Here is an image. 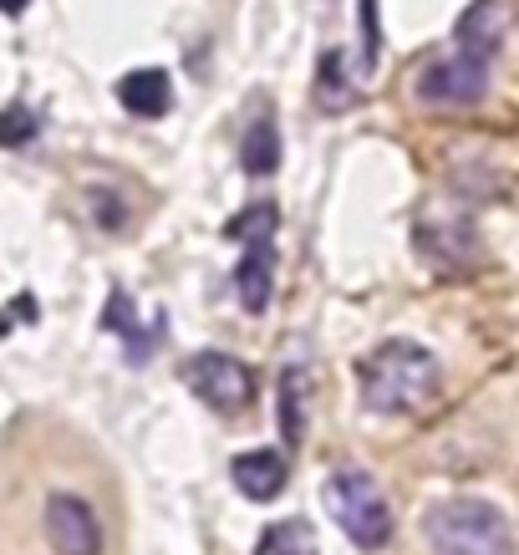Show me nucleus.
Listing matches in <instances>:
<instances>
[{"instance_id": "1", "label": "nucleus", "mask_w": 519, "mask_h": 555, "mask_svg": "<svg viewBox=\"0 0 519 555\" xmlns=\"http://www.w3.org/2000/svg\"><path fill=\"white\" fill-rule=\"evenodd\" d=\"M356 383H362V403L372 413H418L438 398V383H443V367L428 347L407 337H392L382 347H372L362 362H356Z\"/></svg>"}, {"instance_id": "2", "label": "nucleus", "mask_w": 519, "mask_h": 555, "mask_svg": "<svg viewBox=\"0 0 519 555\" xmlns=\"http://www.w3.org/2000/svg\"><path fill=\"white\" fill-rule=\"evenodd\" d=\"M423 535L433 555H509L515 551V530L504 520V509L489 500H438L423 515Z\"/></svg>"}, {"instance_id": "3", "label": "nucleus", "mask_w": 519, "mask_h": 555, "mask_svg": "<svg viewBox=\"0 0 519 555\" xmlns=\"http://www.w3.org/2000/svg\"><path fill=\"white\" fill-rule=\"evenodd\" d=\"M326 505L356 551H382L392 540V509L367 469H336L326 479Z\"/></svg>"}, {"instance_id": "4", "label": "nucleus", "mask_w": 519, "mask_h": 555, "mask_svg": "<svg viewBox=\"0 0 519 555\" xmlns=\"http://www.w3.org/2000/svg\"><path fill=\"white\" fill-rule=\"evenodd\" d=\"M184 383L204 408H215V413H224V418H235V413H245V408L255 403V372L245 367L239 357H224V352L189 357Z\"/></svg>"}, {"instance_id": "5", "label": "nucleus", "mask_w": 519, "mask_h": 555, "mask_svg": "<svg viewBox=\"0 0 519 555\" xmlns=\"http://www.w3.org/2000/svg\"><path fill=\"white\" fill-rule=\"evenodd\" d=\"M489 67H494L489 56H479L469 47H453L449 56H438V62L423 67L418 98L428 107H473L489 92Z\"/></svg>"}, {"instance_id": "6", "label": "nucleus", "mask_w": 519, "mask_h": 555, "mask_svg": "<svg viewBox=\"0 0 519 555\" xmlns=\"http://www.w3.org/2000/svg\"><path fill=\"white\" fill-rule=\"evenodd\" d=\"M47 535L56 555H102V525L82 494H51Z\"/></svg>"}, {"instance_id": "7", "label": "nucleus", "mask_w": 519, "mask_h": 555, "mask_svg": "<svg viewBox=\"0 0 519 555\" xmlns=\"http://www.w3.org/2000/svg\"><path fill=\"white\" fill-rule=\"evenodd\" d=\"M418 250L438 270H469L479 266V235L469 219H423L418 224Z\"/></svg>"}, {"instance_id": "8", "label": "nucleus", "mask_w": 519, "mask_h": 555, "mask_svg": "<svg viewBox=\"0 0 519 555\" xmlns=\"http://www.w3.org/2000/svg\"><path fill=\"white\" fill-rule=\"evenodd\" d=\"M230 479H235V489L245 500L270 505L285 489V479H290V464H285V454H275V449H250V454H239L235 464H230Z\"/></svg>"}, {"instance_id": "9", "label": "nucleus", "mask_w": 519, "mask_h": 555, "mask_svg": "<svg viewBox=\"0 0 519 555\" xmlns=\"http://www.w3.org/2000/svg\"><path fill=\"white\" fill-rule=\"evenodd\" d=\"M235 291L250 317H260L270 306V296H275V245L270 240L245 245V255H239V266H235Z\"/></svg>"}, {"instance_id": "10", "label": "nucleus", "mask_w": 519, "mask_h": 555, "mask_svg": "<svg viewBox=\"0 0 519 555\" xmlns=\"http://www.w3.org/2000/svg\"><path fill=\"white\" fill-rule=\"evenodd\" d=\"M118 102L133 118H164L173 107V82H168L164 67H138L118 82Z\"/></svg>"}, {"instance_id": "11", "label": "nucleus", "mask_w": 519, "mask_h": 555, "mask_svg": "<svg viewBox=\"0 0 519 555\" xmlns=\"http://www.w3.org/2000/svg\"><path fill=\"white\" fill-rule=\"evenodd\" d=\"M499 41H504V11H499V0H473L469 16L458 21V47H469V51H479V56H489V62H494Z\"/></svg>"}, {"instance_id": "12", "label": "nucleus", "mask_w": 519, "mask_h": 555, "mask_svg": "<svg viewBox=\"0 0 519 555\" xmlns=\"http://www.w3.org/2000/svg\"><path fill=\"white\" fill-rule=\"evenodd\" d=\"M239 164H245V173H255V179H265V173L281 169V133H275V122L260 118L245 133V143H239Z\"/></svg>"}, {"instance_id": "13", "label": "nucleus", "mask_w": 519, "mask_h": 555, "mask_svg": "<svg viewBox=\"0 0 519 555\" xmlns=\"http://www.w3.org/2000/svg\"><path fill=\"white\" fill-rule=\"evenodd\" d=\"M281 434L285 443H301L306 438V367L281 372Z\"/></svg>"}, {"instance_id": "14", "label": "nucleus", "mask_w": 519, "mask_h": 555, "mask_svg": "<svg viewBox=\"0 0 519 555\" xmlns=\"http://www.w3.org/2000/svg\"><path fill=\"white\" fill-rule=\"evenodd\" d=\"M255 555H316V535L306 520H281L260 530V545Z\"/></svg>"}, {"instance_id": "15", "label": "nucleus", "mask_w": 519, "mask_h": 555, "mask_svg": "<svg viewBox=\"0 0 519 555\" xmlns=\"http://www.w3.org/2000/svg\"><path fill=\"white\" fill-rule=\"evenodd\" d=\"M316 102L326 113H347V107H352V92H347V77H341V51H326V56H321Z\"/></svg>"}, {"instance_id": "16", "label": "nucleus", "mask_w": 519, "mask_h": 555, "mask_svg": "<svg viewBox=\"0 0 519 555\" xmlns=\"http://www.w3.org/2000/svg\"><path fill=\"white\" fill-rule=\"evenodd\" d=\"M41 133V118H36L26 102H11L5 113H0V149H21V143H31Z\"/></svg>"}, {"instance_id": "17", "label": "nucleus", "mask_w": 519, "mask_h": 555, "mask_svg": "<svg viewBox=\"0 0 519 555\" xmlns=\"http://www.w3.org/2000/svg\"><path fill=\"white\" fill-rule=\"evenodd\" d=\"M230 235L245 240V245H260V240L275 235V204H250L245 215L230 224Z\"/></svg>"}, {"instance_id": "18", "label": "nucleus", "mask_w": 519, "mask_h": 555, "mask_svg": "<svg viewBox=\"0 0 519 555\" xmlns=\"http://www.w3.org/2000/svg\"><path fill=\"white\" fill-rule=\"evenodd\" d=\"M102 321H107V326H122V337H133V357L148 352V337L133 326V301H128L122 291H113V301H107V317Z\"/></svg>"}, {"instance_id": "19", "label": "nucleus", "mask_w": 519, "mask_h": 555, "mask_svg": "<svg viewBox=\"0 0 519 555\" xmlns=\"http://www.w3.org/2000/svg\"><path fill=\"white\" fill-rule=\"evenodd\" d=\"M377 51H382V31H377V0H362V67H367V77L377 72Z\"/></svg>"}, {"instance_id": "20", "label": "nucleus", "mask_w": 519, "mask_h": 555, "mask_svg": "<svg viewBox=\"0 0 519 555\" xmlns=\"http://www.w3.org/2000/svg\"><path fill=\"white\" fill-rule=\"evenodd\" d=\"M26 5H31V0H0V11H5V16H21Z\"/></svg>"}, {"instance_id": "21", "label": "nucleus", "mask_w": 519, "mask_h": 555, "mask_svg": "<svg viewBox=\"0 0 519 555\" xmlns=\"http://www.w3.org/2000/svg\"><path fill=\"white\" fill-rule=\"evenodd\" d=\"M5 332H11V321H5V317H0V337H5Z\"/></svg>"}]
</instances>
